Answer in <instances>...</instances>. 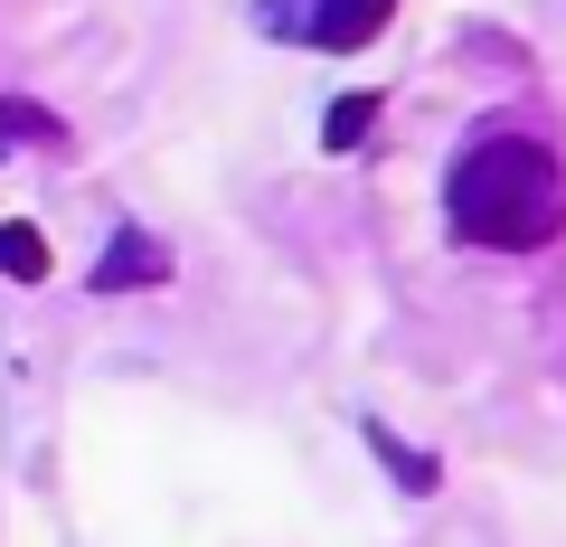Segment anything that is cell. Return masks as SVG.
I'll return each instance as SVG.
<instances>
[{
	"label": "cell",
	"instance_id": "1",
	"mask_svg": "<svg viewBox=\"0 0 566 547\" xmlns=\"http://www.w3.org/2000/svg\"><path fill=\"white\" fill-rule=\"evenodd\" d=\"M444 218L463 245H491V255H528L566 227V170L547 143L528 133H482V143L453 161L444 180Z\"/></svg>",
	"mask_w": 566,
	"mask_h": 547
},
{
	"label": "cell",
	"instance_id": "2",
	"mask_svg": "<svg viewBox=\"0 0 566 547\" xmlns=\"http://www.w3.org/2000/svg\"><path fill=\"white\" fill-rule=\"evenodd\" d=\"M397 0H312V48H368L387 39Z\"/></svg>",
	"mask_w": 566,
	"mask_h": 547
},
{
	"label": "cell",
	"instance_id": "3",
	"mask_svg": "<svg viewBox=\"0 0 566 547\" xmlns=\"http://www.w3.org/2000/svg\"><path fill=\"white\" fill-rule=\"evenodd\" d=\"M170 274V255L151 236H133V227H123L114 245H104V264H95V293H123V284H161Z\"/></svg>",
	"mask_w": 566,
	"mask_h": 547
},
{
	"label": "cell",
	"instance_id": "4",
	"mask_svg": "<svg viewBox=\"0 0 566 547\" xmlns=\"http://www.w3.org/2000/svg\"><path fill=\"white\" fill-rule=\"evenodd\" d=\"M0 274H10V284H48V236L29 218L0 227Z\"/></svg>",
	"mask_w": 566,
	"mask_h": 547
},
{
	"label": "cell",
	"instance_id": "5",
	"mask_svg": "<svg viewBox=\"0 0 566 547\" xmlns=\"http://www.w3.org/2000/svg\"><path fill=\"white\" fill-rule=\"evenodd\" d=\"M29 143H57V114L29 95H0V151H29Z\"/></svg>",
	"mask_w": 566,
	"mask_h": 547
},
{
	"label": "cell",
	"instance_id": "6",
	"mask_svg": "<svg viewBox=\"0 0 566 547\" xmlns=\"http://www.w3.org/2000/svg\"><path fill=\"white\" fill-rule=\"evenodd\" d=\"M368 123H378V95H340L322 114V151H349V143H368Z\"/></svg>",
	"mask_w": 566,
	"mask_h": 547
},
{
	"label": "cell",
	"instance_id": "7",
	"mask_svg": "<svg viewBox=\"0 0 566 547\" xmlns=\"http://www.w3.org/2000/svg\"><path fill=\"white\" fill-rule=\"evenodd\" d=\"M368 444L387 453V472H397L406 491H434V463H424V453H406V444H397V434H387V425H368Z\"/></svg>",
	"mask_w": 566,
	"mask_h": 547
},
{
	"label": "cell",
	"instance_id": "8",
	"mask_svg": "<svg viewBox=\"0 0 566 547\" xmlns=\"http://www.w3.org/2000/svg\"><path fill=\"white\" fill-rule=\"evenodd\" d=\"M264 29L274 39H312V0H264Z\"/></svg>",
	"mask_w": 566,
	"mask_h": 547
}]
</instances>
